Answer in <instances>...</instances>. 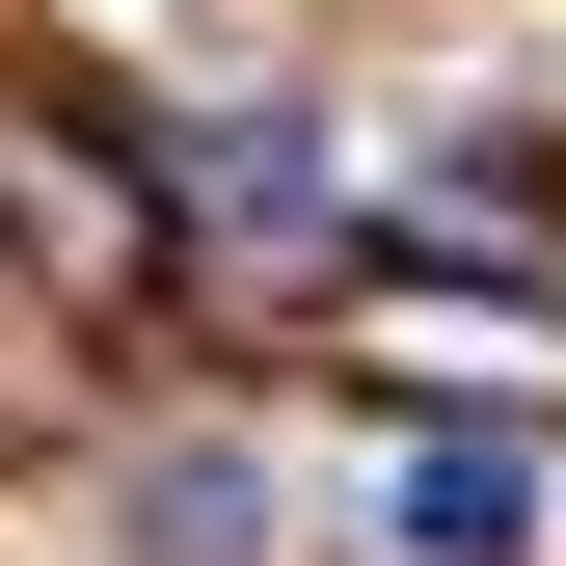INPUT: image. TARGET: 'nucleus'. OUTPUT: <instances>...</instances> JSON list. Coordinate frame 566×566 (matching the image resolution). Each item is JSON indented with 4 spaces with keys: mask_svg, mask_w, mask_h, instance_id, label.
<instances>
[{
    "mask_svg": "<svg viewBox=\"0 0 566 566\" xmlns=\"http://www.w3.org/2000/svg\"><path fill=\"white\" fill-rule=\"evenodd\" d=\"M378 539H405V566H539V459H513V432H405V459H378Z\"/></svg>",
    "mask_w": 566,
    "mask_h": 566,
    "instance_id": "obj_1",
    "label": "nucleus"
}]
</instances>
